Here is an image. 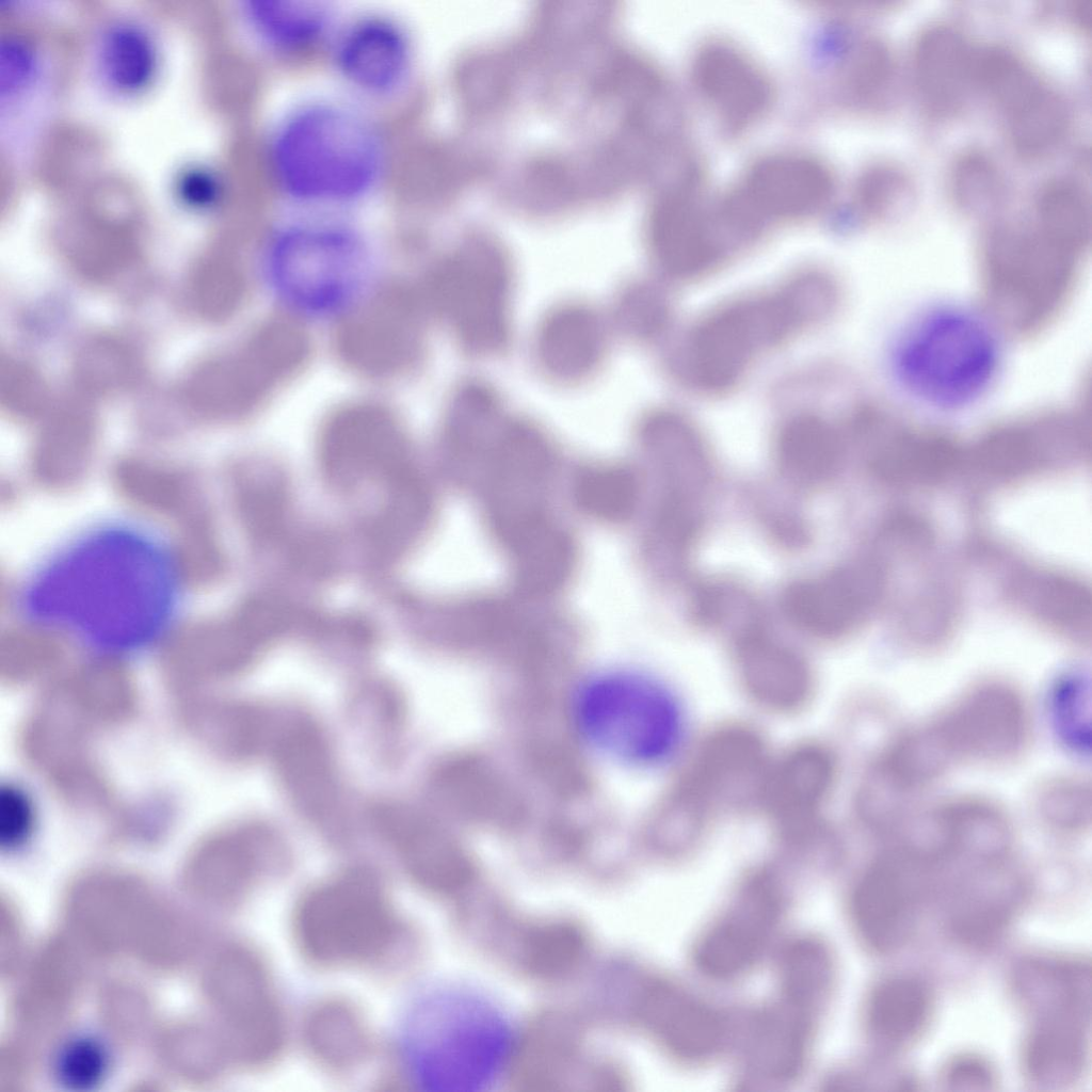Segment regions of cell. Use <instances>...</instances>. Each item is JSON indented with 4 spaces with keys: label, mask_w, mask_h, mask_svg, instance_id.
Here are the masks:
<instances>
[{
    "label": "cell",
    "mask_w": 1092,
    "mask_h": 1092,
    "mask_svg": "<svg viewBox=\"0 0 1092 1092\" xmlns=\"http://www.w3.org/2000/svg\"><path fill=\"white\" fill-rule=\"evenodd\" d=\"M973 81L999 111L1018 154L1041 157L1061 142L1069 119L1065 105L1022 59L1001 48L977 50Z\"/></svg>",
    "instance_id": "obj_10"
},
{
    "label": "cell",
    "mask_w": 1092,
    "mask_h": 1092,
    "mask_svg": "<svg viewBox=\"0 0 1092 1092\" xmlns=\"http://www.w3.org/2000/svg\"><path fill=\"white\" fill-rule=\"evenodd\" d=\"M1027 736L1028 718L1019 695L1002 684H983L899 740L877 773L889 787L906 790L961 764L1009 760L1021 752Z\"/></svg>",
    "instance_id": "obj_3"
},
{
    "label": "cell",
    "mask_w": 1092,
    "mask_h": 1092,
    "mask_svg": "<svg viewBox=\"0 0 1092 1092\" xmlns=\"http://www.w3.org/2000/svg\"><path fill=\"white\" fill-rule=\"evenodd\" d=\"M866 597L862 576L840 567L790 582L781 594V611L798 630L835 639L860 620Z\"/></svg>",
    "instance_id": "obj_27"
},
{
    "label": "cell",
    "mask_w": 1092,
    "mask_h": 1092,
    "mask_svg": "<svg viewBox=\"0 0 1092 1092\" xmlns=\"http://www.w3.org/2000/svg\"><path fill=\"white\" fill-rule=\"evenodd\" d=\"M119 481L129 495L155 508L174 512L190 503L187 485L171 473L127 467L119 473Z\"/></svg>",
    "instance_id": "obj_49"
},
{
    "label": "cell",
    "mask_w": 1092,
    "mask_h": 1092,
    "mask_svg": "<svg viewBox=\"0 0 1092 1092\" xmlns=\"http://www.w3.org/2000/svg\"><path fill=\"white\" fill-rule=\"evenodd\" d=\"M780 909L778 890L768 876L755 874L746 880L730 906L698 941V966L720 978L743 973L766 946Z\"/></svg>",
    "instance_id": "obj_19"
},
{
    "label": "cell",
    "mask_w": 1092,
    "mask_h": 1092,
    "mask_svg": "<svg viewBox=\"0 0 1092 1092\" xmlns=\"http://www.w3.org/2000/svg\"><path fill=\"white\" fill-rule=\"evenodd\" d=\"M934 857L902 844L872 864L852 897L854 924L868 945L888 950L906 938Z\"/></svg>",
    "instance_id": "obj_16"
},
{
    "label": "cell",
    "mask_w": 1092,
    "mask_h": 1092,
    "mask_svg": "<svg viewBox=\"0 0 1092 1092\" xmlns=\"http://www.w3.org/2000/svg\"><path fill=\"white\" fill-rule=\"evenodd\" d=\"M693 79L704 100L732 131L759 119L772 101V86L762 69L725 43L708 44L697 52Z\"/></svg>",
    "instance_id": "obj_24"
},
{
    "label": "cell",
    "mask_w": 1092,
    "mask_h": 1092,
    "mask_svg": "<svg viewBox=\"0 0 1092 1092\" xmlns=\"http://www.w3.org/2000/svg\"><path fill=\"white\" fill-rule=\"evenodd\" d=\"M436 305L464 347L491 353L508 338V276L495 256L471 253L441 264L433 282Z\"/></svg>",
    "instance_id": "obj_13"
},
{
    "label": "cell",
    "mask_w": 1092,
    "mask_h": 1092,
    "mask_svg": "<svg viewBox=\"0 0 1092 1092\" xmlns=\"http://www.w3.org/2000/svg\"><path fill=\"white\" fill-rule=\"evenodd\" d=\"M537 343L540 358L548 372L559 379L574 380L598 363L604 349V331L591 310L566 306L546 319Z\"/></svg>",
    "instance_id": "obj_36"
},
{
    "label": "cell",
    "mask_w": 1092,
    "mask_h": 1092,
    "mask_svg": "<svg viewBox=\"0 0 1092 1092\" xmlns=\"http://www.w3.org/2000/svg\"><path fill=\"white\" fill-rule=\"evenodd\" d=\"M43 50L30 36L9 32L0 38L1 122L17 119L45 90L48 67Z\"/></svg>",
    "instance_id": "obj_41"
},
{
    "label": "cell",
    "mask_w": 1092,
    "mask_h": 1092,
    "mask_svg": "<svg viewBox=\"0 0 1092 1092\" xmlns=\"http://www.w3.org/2000/svg\"><path fill=\"white\" fill-rule=\"evenodd\" d=\"M849 60L846 85L853 95L868 98L886 84L890 75V59L883 45L865 42Z\"/></svg>",
    "instance_id": "obj_51"
},
{
    "label": "cell",
    "mask_w": 1092,
    "mask_h": 1092,
    "mask_svg": "<svg viewBox=\"0 0 1092 1092\" xmlns=\"http://www.w3.org/2000/svg\"><path fill=\"white\" fill-rule=\"evenodd\" d=\"M451 452L454 477L476 499L489 536L559 515L553 503L559 455L532 425L510 422L481 431Z\"/></svg>",
    "instance_id": "obj_4"
},
{
    "label": "cell",
    "mask_w": 1092,
    "mask_h": 1092,
    "mask_svg": "<svg viewBox=\"0 0 1092 1092\" xmlns=\"http://www.w3.org/2000/svg\"><path fill=\"white\" fill-rule=\"evenodd\" d=\"M36 813L29 793L20 786L5 784L0 788V844L13 849L32 835Z\"/></svg>",
    "instance_id": "obj_52"
},
{
    "label": "cell",
    "mask_w": 1092,
    "mask_h": 1092,
    "mask_svg": "<svg viewBox=\"0 0 1092 1092\" xmlns=\"http://www.w3.org/2000/svg\"><path fill=\"white\" fill-rule=\"evenodd\" d=\"M333 61L338 75L355 92L386 98L400 92L410 78V35L391 17L365 15L337 31Z\"/></svg>",
    "instance_id": "obj_18"
},
{
    "label": "cell",
    "mask_w": 1092,
    "mask_h": 1092,
    "mask_svg": "<svg viewBox=\"0 0 1092 1092\" xmlns=\"http://www.w3.org/2000/svg\"><path fill=\"white\" fill-rule=\"evenodd\" d=\"M279 635L274 608L264 598L253 599L225 621L189 629L173 639L164 651L162 668L173 687L198 693L242 672Z\"/></svg>",
    "instance_id": "obj_9"
},
{
    "label": "cell",
    "mask_w": 1092,
    "mask_h": 1092,
    "mask_svg": "<svg viewBox=\"0 0 1092 1092\" xmlns=\"http://www.w3.org/2000/svg\"><path fill=\"white\" fill-rule=\"evenodd\" d=\"M786 998L784 1005L764 1017L753 1047L755 1065L777 1079L789 1078L800 1070L809 1035L810 1007L788 995Z\"/></svg>",
    "instance_id": "obj_40"
},
{
    "label": "cell",
    "mask_w": 1092,
    "mask_h": 1092,
    "mask_svg": "<svg viewBox=\"0 0 1092 1092\" xmlns=\"http://www.w3.org/2000/svg\"><path fill=\"white\" fill-rule=\"evenodd\" d=\"M1000 351L990 326L957 307L934 309L909 327L893 353L901 385L922 403L941 410L971 404L991 386Z\"/></svg>",
    "instance_id": "obj_7"
},
{
    "label": "cell",
    "mask_w": 1092,
    "mask_h": 1092,
    "mask_svg": "<svg viewBox=\"0 0 1092 1092\" xmlns=\"http://www.w3.org/2000/svg\"><path fill=\"white\" fill-rule=\"evenodd\" d=\"M933 999L928 986L912 977L884 980L871 992L866 1023L884 1046L899 1049L917 1041L932 1016Z\"/></svg>",
    "instance_id": "obj_37"
},
{
    "label": "cell",
    "mask_w": 1092,
    "mask_h": 1092,
    "mask_svg": "<svg viewBox=\"0 0 1092 1092\" xmlns=\"http://www.w3.org/2000/svg\"><path fill=\"white\" fill-rule=\"evenodd\" d=\"M790 334L789 318L775 294L724 307L702 321L690 337L691 376L705 389L727 388L760 349Z\"/></svg>",
    "instance_id": "obj_12"
},
{
    "label": "cell",
    "mask_w": 1092,
    "mask_h": 1092,
    "mask_svg": "<svg viewBox=\"0 0 1092 1092\" xmlns=\"http://www.w3.org/2000/svg\"><path fill=\"white\" fill-rule=\"evenodd\" d=\"M1053 714L1059 736L1065 744L1083 751L1089 739V686L1081 676L1065 677L1053 694Z\"/></svg>",
    "instance_id": "obj_48"
},
{
    "label": "cell",
    "mask_w": 1092,
    "mask_h": 1092,
    "mask_svg": "<svg viewBox=\"0 0 1092 1092\" xmlns=\"http://www.w3.org/2000/svg\"><path fill=\"white\" fill-rule=\"evenodd\" d=\"M697 176L685 175L658 212L652 246L659 266L675 277H692L719 258V231L725 230L717 205L708 207Z\"/></svg>",
    "instance_id": "obj_20"
},
{
    "label": "cell",
    "mask_w": 1092,
    "mask_h": 1092,
    "mask_svg": "<svg viewBox=\"0 0 1092 1092\" xmlns=\"http://www.w3.org/2000/svg\"><path fill=\"white\" fill-rule=\"evenodd\" d=\"M225 181L218 168L208 162L190 161L175 171L171 194L176 203L192 212H210L225 197Z\"/></svg>",
    "instance_id": "obj_47"
},
{
    "label": "cell",
    "mask_w": 1092,
    "mask_h": 1092,
    "mask_svg": "<svg viewBox=\"0 0 1092 1092\" xmlns=\"http://www.w3.org/2000/svg\"><path fill=\"white\" fill-rule=\"evenodd\" d=\"M302 1037L315 1062L333 1073L359 1067L373 1047L370 1027L360 1009L339 997L321 999L308 1010Z\"/></svg>",
    "instance_id": "obj_33"
},
{
    "label": "cell",
    "mask_w": 1092,
    "mask_h": 1092,
    "mask_svg": "<svg viewBox=\"0 0 1092 1092\" xmlns=\"http://www.w3.org/2000/svg\"><path fill=\"white\" fill-rule=\"evenodd\" d=\"M162 67L159 38L140 17L116 15L102 20L89 46V68L95 84L117 100H133L157 83Z\"/></svg>",
    "instance_id": "obj_21"
},
{
    "label": "cell",
    "mask_w": 1092,
    "mask_h": 1092,
    "mask_svg": "<svg viewBox=\"0 0 1092 1092\" xmlns=\"http://www.w3.org/2000/svg\"><path fill=\"white\" fill-rule=\"evenodd\" d=\"M349 319L342 332L343 355L362 369L390 372L406 366L418 347V322L402 293H383Z\"/></svg>",
    "instance_id": "obj_26"
},
{
    "label": "cell",
    "mask_w": 1092,
    "mask_h": 1092,
    "mask_svg": "<svg viewBox=\"0 0 1092 1092\" xmlns=\"http://www.w3.org/2000/svg\"><path fill=\"white\" fill-rule=\"evenodd\" d=\"M239 511L252 537L260 543H271L285 529V489L275 479L254 478L240 491Z\"/></svg>",
    "instance_id": "obj_44"
},
{
    "label": "cell",
    "mask_w": 1092,
    "mask_h": 1092,
    "mask_svg": "<svg viewBox=\"0 0 1092 1092\" xmlns=\"http://www.w3.org/2000/svg\"><path fill=\"white\" fill-rule=\"evenodd\" d=\"M739 677L759 704L777 711L796 710L813 692V673L794 647L773 636L761 620L736 632Z\"/></svg>",
    "instance_id": "obj_23"
},
{
    "label": "cell",
    "mask_w": 1092,
    "mask_h": 1092,
    "mask_svg": "<svg viewBox=\"0 0 1092 1092\" xmlns=\"http://www.w3.org/2000/svg\"><path fill=\"white\" fill-rule=\"evenodd\" d=\"M976 50L951 26L936 25L925 30L913 52V76L925 108L936 116L959 111L974 86Z\"/></svg>",
    "instance_id": "obj_29"
},
{
    "label": "cell",
    "mask_w": 1092,
    "mask_h": 1092,
    "mask_svg": "<svg viewBox=\"0 0 1092 1092\" xmlns=\"http://www.w3.org/2000/svg\"><path fill=\"white\" fill-rule=\"evenodd\" d=\"M1053 789V792L1047 791L1042 804L1047 820L1055 826L1063 829H1074L1082 824L1089 808V801L1086 800L1082 788L1063 784Z\"/></svg>",
    "instance_id": "obj_54"
},
{
    "label": "cell",
    "mask_w": 1092,
    "mask_h": 1092,
    "mask_svg": "<svg viewBox=\"0 0 1092 1092\" xmlns=\"http://www.w3.org/2000/svg\"><path fill=\"white\" fill-rule=\"evenodd\" d=\"M279 781L293 804L309 819L323 820L337 798L333 761L323 737L299 723L280 732L272 742Z\"/></svg>",
    "instance_id": "obj_30"
},
{
    "label": "cell",
    "mask_w": 1092,
    "mask_h": 1092,
    "mask_svg": "<svg viewBox=\"0 0 1092 1092\" xmlns=\"http://www.w3.org/2000/svg\"><path fill=\"white\" fill-rule=\"evenodd\" d=\"M951 181L954 198L966 205L996 200L999 194L1000 182L996 168L980 155L970 154L961 158L953 166Z\"/></svg>",
    "instance_id": "obj_50"
},
{
    "label": "cell",
    "mask_w": 1092,
    "mask_h": 1092,
    "mask_svg": "<svg viewBox=\"0 0 1092 1092\" xmlns=\"http://www.w3.org/2000/svg\"><path fill=\"white\" fill-rule=\"evenodd\" d=\"M173 573L163 555L140 536L99 534L39 577L32 608L111 637H140L165 619Z\"/></svg>",
    "instance_id": "obj_1"
},
{
    "label": "cell",
    "mask_w": 1092,
    "mask_h": 1092,
    "mask_svg": "<svg viewBox=\"0 0 1092 1092\" xmlns=\"http://www.w3.org/2000/svg\"><path fill=\"white\" fill-rule=\"evenodd\" d=\"M835 778L831 753L818 744H803L768 767L759 801L786 837L812 834Z\"/></svg>",
    "instance_id": "obj_22"
},
{
    "label": "cell",
    "mask_w": 1092,
    "mask_h": 1092,
    "mask_svg": "<svg viewBox=\"0 0 1092 1092\" xmlns=\"http://www.w3.org/2000/svg\"><path fill=\"white\" fill-rule=\"evenodd\" d=\"M225 996L232 1011L246 1059L267 1064L280 1051L285 1019L273 976L253 952L236 954L225 969Z\"/></svg>",
    "instance_id": "obj_25"
},
{
    "label": "cell",
    "mask_w": 1092,
    "mask_h": 1092,
    "mask_svg": "<svg viewBox=\"0 0 1092 1092\" xmlns=\"http://www.w3.org/2000/svg\"><path fill=\"white\" fill-rule=\"evenodd\" d=\"M372 821L395 850L407 876L433 894H454L472 878V864L459 842L421 813L398 803H379Z\"/></svg>",
    "instance_id": "obj_17"
},
{
    "label": "cell",
    "mask_w": 1092,
    "mask_h": 1092,
    "mask_svg": "<svg viewBox=\"0 0 1092 1092\" xmlns=\"http://www.w3.org/2000/svg\"><path fill=\"white\" fill-rule=\"evenodd\" d=\"M832 179L830 171L814 158L776 155L754 164L724 202L737 226L749 234L765 222L816 212L831 197Z\"/></svg>",
    "instance_id": "obj_14"
},
{
    "label": "cell",
    "mask_w": 1092,
    "mask_h": 1092,
    "mask_svg": "<svg viewBox=\"0 0 1092 1092\" xmlns=\"http://www.w3.org/2000/svg\"><path fill=\"white\" fill-rule=\"evenodd\" d=\"M767 770L762 742L753 730L723 727L700 745L668 799L707 829L722 808L758 799Z\"/></svg>",
    "instance_id": "obj_11"
},
{
    "label": "cell",
    "mask_w": 1092,
    "mask_h": 1092,
    "mask_svg": "<svg viewBox=\"0 0 1092 1092\" xmlns=\"http://www.w3.org/2000/svg\"><path fill=\"white\" fill-rule=\"evenodd\" d=\"M65 1064L69 1065L73 1076L78 1079H89L95 1076L103 1064L101 1054L93 1045H84L83 1043L79 1046H74L73 1050L66 1056Z\"/></svg>",
    "instance_id": "obj_57"
},
{
    "label": "cell",
    "mask_w": 1092,
    "mask_h": 1092,
    "mask_svg": "<svg viewBox=\"0 0 1092 1092\" xmlns=\"http://www.w3.org/2000/svg\"><path fill=\"white\" fill-rule=\"evenodd\" d=\"M632 294L626 310L629 325L642 335L655 334L662 330L669 318L664 299L649 288H642Z\"/></svg>",
    "instance_id": "obj_55"
},
{
    "label": "cell",
    "mask_w": 1092,
    "mask_h": 1092,
    "mask_svg": "<svg viewBox=\"0 0 1092 1092\" xmlns=\"http://www.w3.org/2000/svg\"><path fill=\"white\" fill-rule=\"evenodd\" d=\"M571 480L574 504L585 516L606 524H624L638 512L643 480L638 470L621 464L584 465Z\"/></svg>",
    "instance_id": "obj_39"
},
{
    "label": "cell",
    "mask_w": 1092,
    "mask_h": 1092,
    "mask_svg": "<svg viewBox=\"0 0 1092 1092\" xmlns=\"http://www.w3.org/2000/svg\"><path fill=\"white\" fill-rule=\"evenodd\" d=\"M908 193V182L900 171L892 166H879L870 170L863 178L857 190L861 207L880 210L902 200Z\"/></svg>",
    "instance_id": "obj_53"
},
{
    "label": "cell",
    "mask_w": 1092,
    "mask_h": 1092,
    "mask_svg": "<svg viewBox=\"0 0 1092 1092\" xmlns=\"http://www.w3.org/2000/svg\"><path fill=\"white\" fill-rule=\"evenodd\" d=\"M638 1015L662 1046L685 1060L708 1058L723 1038L719 1015L670 984L646 987L638 1002Z\"/></svg>",
    "instance_id": "obj_28"
},
{
    "label": "cell",
    "mask_w": 1092,
    "mask_h": 1092,
    "mask_svg": "<svg viewBox=\"0 0 1092 1092\" xmlns=\"http://www.w3.org/2000/svg\"><path fill=\"white\" fill-rule=\"evenodd\" d=\"M945 1081L960 1089H982L994 1081L990 1067L976 1058L953 1060L945 1072Z\"/></svg>",
    "instance_id": "obj_56"
},
{
    "label": "cell",
    "mask_w": 1092,
    "mask_h": 1092,
    "mask_svg": "<svg viewBox=\"0 0 1092 1092\" xmlns=\"http://www.w3.org/2000/svg\"><path fill=\"white\" fill-rule=\"evenodd\" d=\"M93 733L62 702L46 694L18 738L26 760L63 801L83 810H103L112 804V791L91 752Z\"/></svg>",
    "instance_id": "obj_8"
},
{
    "label": "cell",
    "mask_w": 1092,
    "mask_h": 1092,
    "mask_svg": "<svg viewBox=\"0 0 1092 1092\" xmlns=\"http://www.w3.org/2000/svg\"><path fill=\"white\" fill-rule=\"evenodd\" d=\"M62 642L38 631L6 635L0 646V676L9 685H29L49 678L64 659Z\"/></svg>",
    "instance_id": "obj_42"
},
{
    "label": "cell",
    "mask_w": 1092,
    "mask_h": 1092,
    "mask_svg": "<svg viewBox=\"0 0 1092 1092\" xmlns=\"http://www.w3.org/2000/svg\"><path fill=\"white\" fill-rule=\"evenodd\" d=\"M292 931L307 961L337 968L385 960L400 943L403 927L380 878L368 869L351 868L301 896Z\"/></svg>",
    "instance_id": "obj_5"
},
{
    "label": "cell",
    "mask_w": 1092,
    "mask_h": 1092,
    "mask_svg": "<svg viewBox=\"0 0 1092 1092\" xmlns=\"http://www.w3.org/2000/svg\"><path fill=\"white\" fill-rule=\"evenodd\" d=\"M693 621L704 627H722L735 619L751 622L760 619L753 600L727 582H705L694 588L690 599Z\"/></svg>",
    "instance_id": "obj_45"
},
{
    "label": "cell",
    "mask_w": 1092,
    "mask_h": 1092,
    "mask_svg": "<svg viewBox=\"0 0 1092 1092\" xmlns=\"http://www.w3.org/2000/svg\"><path fill=\"white\" fill-rule=\"evenodd\" d=\"M181 711L186 729L209 752L240 759L264 744V714L244 703L192 694Z\"/></svg>",
    "instance_id": "obj_34"
},
{
    "label": "cell",
    "mask_w": 1092,
    "mask_h": 1092,
    "mask_svg": "<svg viewBox=\"0 0 1092 1092\" xmlns=\"http://www.w3.org/2000/svg\"><path fill=\"white\" fill-rule=\"evenodd\" d=\"M407 452L396 421L372 408L340 413L330 421L320 440L325 477L346 489L372 480L388 486L414 469Z\"/></svg>",
    "instance_id": "obj_15"
},
{
    "label": "cell",
    "mask_w": 1092,
    "mask_h": 1092,
    "mask_svg": "<svg viewBox=\"0 0 1092 1092\" xmlns=\"http://www.w3.org/2000/svg\"><path fill=\"white\" fill-rule=\"evenodd\" d=\"M54 687L95 732L121 726L138 710L134 677L125 664L114 659L85 663Z\"/></svg>",
    "instance_id": "obj_32"
},
{
    "label": "cell",
    "mask_w": 1092,
    "mask_h": 1092,
    "mask_svg": "<svg viewBox=\"0 0 1092 1092\" xmlns=\"http://www.w3.org/2000/svg\"><path fill=\"white\" fill-rule=\"evenodd\" d=\"M775 456L782 476L790 483L804 488L817 487L828 483L837 471L840 443L826 420L801 414L780 430Z\"/></svg>",
    "instance_id": "obj_35"
},
{
    "label": "cell",
    "mask_w": 1092,
    "mask_h": 1092,
    "mask_svg": "<svg viewBox=\"0 0 1092 1092\" xmlns=\"http://www.w3.org/2000/svg\"><path fill=\"white\" fill-rule=\"evenodd\" d=\"M1040 220L1047 230L1059 235L1080 231L1088 220L1089 197L1076 182L1057 178L1045 183L1037 197Z\"/></svg>",
    "instance_id": "obj_46"
},
{
    "label": "cell",
    "mask_w": 1092,
    "mask_h": 1092,
    "mask_svg": "<svg viewBox=\"0 0 1092 1092\" xmlns=\"http://www.w3.org/2000/svg\"><path fill=\"white\" fill-rule=\"evenodd\" d=\"M573 712L589 744L616 761L638 767L669 760L686 729L684 708L669 687L625 670L588 678L575 695Z\"/></svg>",
    "instance_id": "obj_6"
},
{
    "label": "cell",
    "mask_w": 1092,
    "mask_h": 1092,
    "mask_svg": "<svg viewBox=\"0 0 1092 1092\" xmlns=\"http://www.w3.org/2000/svg\"><path fill=\"white\" fill-rule=\"evenodd\" d=\"M1088 1019L1053 1016L1037 1019L1024 1047L1028 1074L1039 1083H1069L1080 1075L1088 1049Z\"/></svg>",
    "instance_id": "obj_38"
},
{
    "label": "cell",
    "mask_w": 1092,
    "mask_h": 1092,
    "mask_svg": "<svg viewBox=\"0 0 1092 1092\" xmlns=\"http://www.w3.org/2000/svg\"><path fill=\"white\" fill-rule=\"evenodd\" d=\"M585 941L580 929L568 921H549L528 930L521 945L523 963L540 976L566 973L583 954Z\"/></svg>",
    "instance_id": "obj_43"
},
{
    "label": "cell",
    "mask_w": 1092,
    "mask_h": 1092,
    "mask_svg": "<svg viewBox=\"0 0 1092 1092\" xmlns=\"http://www.w3.org/2000/svg\"><path fill=\"white\" fill-rule=\"evenodd\" d=\"M385 141L371 119L351 106L320 100L289 111L267 150L271 179L289 200L342 206L369 196L386 166Z\"/></svg>",
    "instance_id": "obj_2"
},
{
    "label": "cell",
    "mask_w": 1092,
    "mask_h": 1092,
    "mask_svg": "<svg viewBox=\"0 0 1092 1092\" xmlns=\"http://www.w3.org/2000/svg\"><path fill=\"white\" fill-rule=\"evenodd\" d=\"M237 17L251 37L282 54L312 49L332 33L335 12L327 2L242 0Z\"/></svg>",
    "instance_id": "obj_31"
}]
</instances>
